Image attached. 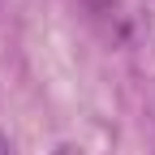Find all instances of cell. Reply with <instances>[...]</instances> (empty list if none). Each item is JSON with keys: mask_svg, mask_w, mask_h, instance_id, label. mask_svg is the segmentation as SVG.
Segmentation results:
<instances>
[{"mask_svg": "<svg viewBox=\"0 0 155 155\" xmlns=\"http://www.w3.org/2000/svg\"><path fill=\"white\" fill-rule=\"evenodd\" d=\"M0 155H13V147H9V138L0 134Z\"/></svg>", "mask_w": 155, "mask_h": 155, "instance_id": "cell-1", "label": "cell"}]
</instances>
